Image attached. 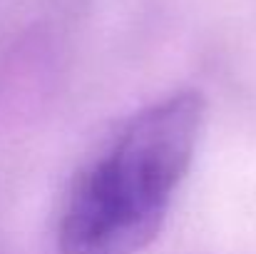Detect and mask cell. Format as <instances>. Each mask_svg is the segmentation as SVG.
<instances>
[{
	"instance_id": "1",
	"label": "cell",
	"mask_w": 256,
	"mask_h": 254,
	"mask_svg": "<svg viewBox=\"0 0 256 254\" xmlns=\"http://www.w3.org/2000/svg\"><path fill=\"white\" fill-rule=\"evenodd\" d=\"M204 125L196 90L130 115L75 174L58 224L60 254H140L162 232Z\"/></svg>"
}]
</instances>
